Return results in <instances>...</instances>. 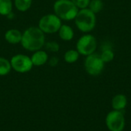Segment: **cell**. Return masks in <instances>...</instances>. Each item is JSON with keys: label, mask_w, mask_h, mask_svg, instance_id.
<instances>
[{"label": "cell", "mask_w": 131, "mask_h": 131, "mask_svg": "<svg viewBox=\"0 0 131 131\" xmlns=\"http://www.w3.org/2000/svg\"><path fill=\"white\" fill-rule=\"evenodd\" d=\"M45 33L38 27H29L22 33L21 44L28 51L35 52L39 50L45 46Z\"/></svg>", "instance_id": "cell-1"}, {"label": "cell", "mask_w": 131, "mask_h": 131, "mask_svg": "<svg viewBox=\"0 0 131 131\" xmlns=\"http://www.w3.org/2000/svg\"><path fill=\"white\" fill-rule=\"evenodd\" d=\"M74 22L77 28L84 33H89L96 26L97 17L96 14L91 11L88 8L79 9Z\"/></svg>", "instance_id": "cell-2"}, {"label": "cell", "mask_w": 131, "mask_h": 131, "mask_svg": "<svg viewBox=\"0 0 131 131\" xmlns=\"http://www.w3.org/2000/svg\"><path fill=\"white\" fill-rule=\"evenodd\" d=\"M54 14L61 20L71 21L74 19L79 9L71 0H57L54 3Z\"/></svg>", "instance_id": "cell-3"}, {"label": "cell", "mask_w": 131, "mask_h": 131, "mask_svg": "<svg viewBox=\"0 0 131 131\" xmlns=\"http://www.w3.org/2000/svg\"><path fill=\"white\" fill-rule=\"evenodd\" d=\"M97 48V41L96 38L90 34L85 33L79 38L76 44V49L83 56H89L95 53Z\"/></svg>", "instance_id": "cell-4"}, {"label": "cell", "mask_w": 131, "mask_h": 131, "mask_svg": "<svg viewBox=\"0 0 131 131\" xmlns=\"http://www.w3.org/2000/svg\"><path fill=\"white\" fill-rule=\"evenodd\" d=\"M61 26V19L55 14H48L42 16L38 22V28L47 34H53L58 32Z\"/></svg>", "instance_id": "cell-5"}, {"label": "cell", "mask_w": 131, "mask_h": 131, "mask_svg": "<svg viewBox=\"0 0 131 131\" xmlns=\"http://www.w3.org/2000/svg\"><path fill=\"white\" fill-rule=\"evenodd\" d=\"M105 63L101 58V56L97 53H93L87 56L84 60V68L86 72L92 76H99L104 69Z\"/></svg>", "instance_id": "cell-6"}, {"label": "cell", "mask_w": 131, "mask_h": 131, "mask_svg": "<svg viewBox=\"0 0 131 131\" xmlns=\"http://www.w3.org/2000/svg\"><path fill=\"white\" fill-rule=\"evenodd\" d=\"M10 63H11L12 69H13L15 72L20 73L29 72L33 67V64L31 58L23 54L15 55L11 59Z\"/></svg>", "instance_id": "cell-7"}, {"label": "cell", "mask_w": 131, "mask_h": 131, "mask_svg": "<svg viewBox=\"0 0 131 131\" xmlns=\"http://www.w3.org/2000/svg\"><path fill=\"white\" fill-rule=\"evenodd\" d=\"M106 125L111 131H123L125 126L124 113L121 110H113L106 117Z\"/></svg>", "instance_id": "cell-8"}, {"label": "cell", "mask_w": 131, "mask_h": 131, "mask_svg": "<svg viewBox=\"0 0 131 131\" xmlns=\"http://www.w3.org/2000/svg\"><path fill=\"white\" fill-rule=\"evenodd\" d=\"M31 62L33 66H41L45 64L48 60V53L43 50H37L34 53V54L31 57Z\"/></svg>", "instance_id": "cell-9"}, {"label": "cell", "mask_w": 131, "mask_h": 131, "mask_svg": "<svg viewBox=\"0 0 131 131\" xmlns=\"http://www.w3.org/2000/svg\"><path fill=\"white\" fill-rule=\"evenodd\" d=\"M21 36H22V33L19 30L15 29H8V31H6L5 34V40L8 43L13 44V45L21 42Z\"/></svg>", "instance_id": "cell-10"}, {"label": "cell", "mask_w": 131, "mask_h": 131, "mask_svg": "<svg viewBox=\"0 0 131 131\" xmlns=\"http://www.w3.org/2000/svg\"><path fill=\"white\" fill-rule=\"evenodd\" d=\"M127 104V97L124 94H117L112 99L111 105L114 110H124Z\"/></svg>", "instance_id": "cell-11"}, {"label": "cell", "mask_w": 131, "mask_h": 131, "mask_svg": "<svg viewBox=\"0 0 131 131\" xmlns=\"http://www.w3.org/2000/svg\"><path fill=\"white\" fill-rule=\"evenodd\" d=\"M59 37L64 41H71L74 36L73 29L68 25H61L58 30Z\"/></svg>", "instance_id": "cell-12"}, {"label": "cell", "mask_w": 131, "mask_h": 131, "mask_svg": "<svg viewBox=\"0 0 131 131\" xmlns=\"http://www.w3.org/2000/svg\"><path fill=\"white\" fill-rule=\"evenodd\" d=\"M100 56L102 60L104 62V63H111L114 59V53L112 50V48L107 45L103 46V49Z\"/></svg>", "instance_id": "cell-13"}, {"label": "cell", "mask_w": 131, "mask_h": 131, "mask_svg": "<svg viewBox=\"0 0 131 131\" xmlns=\"http://www.w3.org/2000/svg\"><path fill=\"white\" fill-rule=\"evenodd\" d=\"M80 53L78 52L77 49H69L68 50L64 55V61L68 63H74L77 62L79 59Z\"/></svg>", "instance_id": "cell-14"}, {"label": "cell", "mask_w": 131, "mask_h": 131, "mask_svg": "<svg viewBox=\"0 0 131 131\" xmlns=\"http://www.w3.org/2000/svg\"><path fill=\"white\" fill-rule=\"evenodd\" d=\"M12 11V0H0V15H8Z\"/></svg>", "instance_id": "cell-15"}, {"label": "cell", "mask_w": 131, "mask_h": 131, "mask_svg": "<svg viewBox=\"0 0 131 131\" xmlns=\"http://www.w3.org/2000/svg\"><path fill=\"white\" fill-rule=\"evenodd\" d=\"M12 69V66L10 61L5 58L0 57V76L8 75Z\"/></svg>", "instance_id": "cell-16"}, {"label": "cell", "mask_w": 131, "mask_h": 131, "mask_svg": "<svg viewBox=\"0 0 131 131\" xmlns=\"http://www.w3.org/2000/svg\"><path fill=\"white\" fill-rule=\"evenodd\" d=\"M88 8L94 13L97 14L103 10L104 2L102 0H91Z\"/></svg>", "instance_id": "cell-17"}, {"label": "cell", "mask_w": 131, "mask_h": 131, "mask_svg": "<svg viewBox=\"0 0 131 131\" xmlns=\"http://www.w3.org/2000/svg\"><path fill=\"white\" fill-rule=\"evenodd\" d=\"M32 0H15V6L20 12H25L30 8Z\"/></svg>", "instance_id": "cell-18"}, {"label": "cell", "mask_w": 131, "mask_h": 131, "mask_svg": "<svg viewBox=\"0 0 131 131\" xmlns=\"http://www.w3.org/2000/svg\"><path fill=\"white\" fill-rule=\"evenodd\" d=\"M45 49L47 50L51 51V52H53V53L58 52L59 48H60L58 43L56 42H54V41H51V42H45Z\"/></svg>", "instance_id": "cell-19"}, {"label": "cell", "mask_w": 131, "mask_h": 131, "mask_svg": "<svg viewBox=\"0 0 131 131\" xmlns=\"http://www.w3.org/2000/svg\"><path fill=\"white\" fill-rule=\"evenodd\" d=\"M71 1L78 8V9L88 8L91 2V0H71Z\"/></svg>", "instance_id": "cell-20"}, {"label": "cell", "mask_w": 131, "mask_h": 131, "mask_svg": "<svg viewBox=\"0 0 131 131\" xmlns=\"http://www.w3.org/2000/svg\"><path fill=\"white\" fill-rule=\"evenodd\" d=\"M58 63V59L57 57H52L49 60V65L51 66H55Z\"/></svg>", "instance_id": "cell-21"}]
</instances>
